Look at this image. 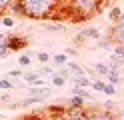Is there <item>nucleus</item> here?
<instances>
[{
	"label": "nucleus",
	"instance_id": "f257e3e1",
	"mask_svg": "<svg viewBox=\"0 0 124 120\" xmlns=\"http://www.w3.org/2000/svg\"><path fill=\"white\" fill-rule=\"evenodd\" d=\"M104 0H66L62 6V14L70 22H86L102 10Z\"/></svg>",
	"mask_w": 124,
	"mask_h": 120
},
{
	"label": "nucleus",
	"instance_id": "f03ea898",
	"mask_svg": "<svg viewBox=\"0 0 124 120\" xmlns=\"http://www.w3.org/2000/svg\"><path fill=\"white\" fill-rule=\"evenodd\" d=\"M60 0H20L24 18L30 20H48L54 18L60 12Z\"/></svg>",
	"mask_w": 124,
	"mask_h": 120
},
{
	"label": "nucleus",
	"instance_id": "7ed1b4c3",
	"mask_svg": "<svg viewBox=\"0 0 124 120\" xmlns=\"http://www.w3.org/2000/svg\"><path fill=\"white\" fill-rule=\"evenodd\" d=\"M26 94L30 96V98H36L38 102H42V100H46V98L52 96V90L50 88H44V86H28Z\"/></svg>",
	"mask_w": 124,
	"mask_h": 120
},
{
	"label": "nucleus",
	"instance_id": "20e7f679",
	"mask_svg": "<svg viewBox=\"0 0 124 120\" xmlns=\"http://www.w3.org/2000/svg\"><path fill=\"white\" fill-rule=\"evenodd\" d=\"M110 40L114 42V46H120L124 44V24H112L110 32H108Z\"/></svg>",
	"mask_w": 124,
	"mask_h": 120
},
{
	"label": "nucleus",
	"instance_id": "39448f33",
	"mask_svg": "<svg viewBox=\"0 0 124 120\" xmlns=\"http://www.w3.org/2000/svg\"><path fill=\"white\" fill-rule=\"evenodd\" d=\"M6 42H8L12 52H18V50H24L28 46V38H24V36H8Z\"/></svg>",
	"mask_w": 124,
	"mask_h": 120
},
{
	"label": "nucleus",
	"instance_id": "423d86ee",
	"mask_svg": "<svg viewBox=\"0 0 124 120\" xmlns=\"http://www.w3.org/2000/svg\"><path fill=\"white\" fill-rule=\"evenodd\" d=\"M88 114L94 118V120H118L114 112L104 110V108H92V110H88Z\"/></svg>",
	"mask_w": 124,
	"mask_h": 120
},
{
	"label": "nucleus",
	"instance_id": "0eeeda50",
	"mask_svg": "<svg viewBox=\"0 0 124 120\" xmlns=\"http://www.w3.org/2000/svg\"><path fill=\"white\" fill-rule=\"evenodd\" d=\"M86 112H88L86 108H72V106H68L64 116H66L68 120H82L84 116H86Z\"/></svg>",
	"mask_w": 124,
	"mask_h": 120
},
{
	"label": "nucleus",
	"instance_id": "6e6552de",
	"mask_svg": "<svg viewBox=\"0 0 124 120\" xmlns=\"http://www.w3.org/2000/svg\"><path fill=\"white\" fill-rule=\"evenodd\" d=\"M82 36L86 38V40H100V38H102V36H100V30L94 28V26L84 28V30H82Z\"/></svg>",
	"mask_w": 124,
	"mask_h": 120
},
{
	"label": "nucleus",
	"instance_id": "1a4fd4ad",
	"mask_svg": "<svg viewBox=\"0 0 124 120\" xmlns=\"http://www.w3.org/2000/svg\"><path fill=\"white\" fill-rule=\"evenodd\" d=\"M72 82H74L76 88H88V86H92V80L86 74L84 76H72Z\"/></svg>",
	"mask_w": 124,
	"mask_h": 120
},
{
	"label": "nucleus",
	"instance_id": "9d476101",
	"mask_svg": "<svg viewBox=\"0 0 124 120\" xmlns=\"http://www.w3.org/2000/svg\"><path fill=\"white\" fill-rule=\"evenodd\" d=\"M120 16H122V10H120V6H112L110 10H108V20H110L112 24H118Z\"/></svg>",
	"mask_w": 124,
	"mask_h": 120
},
{
	"label": "nucleus",
	"instance_id": "9b49d317",
	"mask_svg": "<svg viewBox=\"0 0 124 120\" xmlns=\"http://www.w3.org/2000/svg\"><path fill=\"white\" fill-rule=\"evenodd\" d=\"M66 66H68V70L72 72V76H84V74H86V70H84L78 62H68Z\"/></svg>",
	"mask_w": 124,
	"mask_h": 120
},
{
	"label": "nucleus",
	"instance_id": "f8f14e48",
	"mask_svg": "<svg viewBox=\"0 0 124 120\" xmlns=\"http://www.w3.org/2000/svg\"><path fill=\"white\" fill-rule=\"evenodd\" d=\"M72 96H80L82 100H90L92 98V94L86 90V88H76V86H72Z\"/></svg>",
	"mask_w": 124,
	"mask_h": 120
},
{
	"label": "nucleus",
	"instance_id": "ddd939ff",
	"mask_svg": "<svg viewBox=\"0 0 124 120\" xmlns=\"http://www.w3.org/2000/svg\"><path fill=\"white\" fill-rule=\"evenodd\" d=\"M94 72L98 76H108V72H110V66H108V64H104V62H98V64H94Z\"/></svg>",
	"mask_w": 124,
	"mask_h": 120
},
{
	"label": "nucleus",
	"instance_id": "4468645a",
	"mask_svg": "<svg viewBox=\"0 0 124 120\" xmlns=\"http://www.w3.org/2000/svg\"><path fill=\"white\" fill-rule=\"evenodd\" d=\"M8 12L12 16H24V12H22V6H20V0H14V2L8 6Z\"/></svg>",
	"mask_w": 124,
	"mask_h": 120
},
{
	"label": "nucleus",
	"instance_id": "2eb2a0df",
	"mask_svg": "<svg viewBox=\"0 0 124 120\" xmlns=\"http://www.w3.org/2000/svg\"><path fill=\"white\" fill-rule=\"evenodd\" d=\"M16 88V84H14V80L12 78H0V90H14Z\"/></svg>",
	"mask_w": 124,
	"mask_h": 120
},
{
	"label": "nucleus",
	"instance_id": "dca6fc26",
	"mask_svg": "<svg viewBox=\"0 0 124 120\" xmlns=\"http://www.w3.org/2000/svg\"><path fill=\"white\" fill-rule=\"evenodd\" d=\"M52 62L56 64V66H66V64H68V56H66L64 52L54 54V56H52Z\"/></svg>",
	"mask_w": 124,
	"mask_h": 120
},
{
	"label": "nucleus",
	"instance_id": "f3484780",
	"mask_svg": "<svg viewBox=\"0 0 124 120\" xmlns=\"http://www.w3.org/2000/svg\"><path fill=\"white\" fill-rule=\"evenodd\" d=\"M38 78H40V74H38V72H24V76H22V80H24L26 84H30V86H32Z\"/></svg>",
	"mask_w": 124,
	"mask_h": 120
},
{
	"label": "nucleus",
	"instance_id": "a211bd4d",
	"mask_svg": "<svg viewBox=\"0 0 124 120\" xmlns=\"http://www.w3.org/2000/svg\"><path fill=\"white\" fill-rule=\"evenodd\" d=\"M84 104H86V100H82L80 96H72L68 100V106H72V108H84Z\"/></svg>",
	"mask_w": 124,
	"mask_h": 120
},
{
	"label": "nucleus",
	"instance_id": "6ab92c4d",
	"mask_svg": "<svg viewBox=\"0 0 124 120\" xmlns=\"http://www.w3.org/2000/svg\"><path fill=\"white\" fill-rule=\"evenodd\" d=\"M10 54H12V50H10V46H8V42H2V44H0V60L8 58Z\"/></svg>",
	"mask_w": 124,
	"mask_h": 120
},
{
	"label": "nucleus",
	"instance_id": "aec40b11",
	"mask_svg": "<svg viewBox=\"0 0 124 120\" xmlns=\"http://www.w3.org/2000/svg\"><path fill=\"white\" fill-rule=\"evenodd\" d=\"M106 80H108V82H110V84H120L122 82V76L118 74V72H108V76H106Z\"/></svg>",
	"mask_w": 124,
	"mask_h": 120
},
{
	"label": "nucleus",
	"instance_id": "412c9836",
	"mask_svg": "<svg viewBox=\"0 0 124 120\" xmlns=\"http://www.w3.org/2000/svg\"><path fill=\"white\" fill-rule=\"evenodd\" d=\"M40 26H42L44 30H50V32H62V30H64L62 24H46V22H42Z\"/></svg>",
	"mask_w": 124,
	"mask_h": 120
},
{
	"label": "nucleus",
	"instance_id": "4be33fe9",
	"mask_svg": "<svg viewBox=\"0 0 124 120\" xmlns=\"http://www.w3.org/2000/svg\"><path fill=\"white\" fill-rule=\"evenodd\" d=\"M92 90L104 94V90H106V82H104V80H92Z\"/></svg>",
	"mask_w": 124,
	"mask_h": 120
},
{
	"label": "nucleus",
	"instance_id": "5701e85b",
	"mask_svg": "<svg viewBox=\"0 0 124 120\" xmlns=\"http://www.w3.org/2000/svg\"><path fill=\"white\" fill-rule=\"evenodd\" d=\"M56 74H60L62 78H66V80H68V78L72 80V72L68 70V66H58V72H56Z\"/></svg>",
	"mask_w": 124,
	"mask_h": 120
},
{
	"label": "nucleus",
	"instance_id": "b1692460",
	"mask_svg": "<svg viewBox=\"0 0 124 120\" xmlns=\"http://www.w3.org/2000/svg\"><path fill=\"white\" fill-rule=\"evenodd\" d=\"M30 62H32V60H30V54H20V56H18V64H20L22 68H24V66H30Z\"/></svg>",
	"mask_w": 124,
	"mask_h": 120
},
{
	"label": "nucleus",
	"instance_id": "393cba45",
	"mask_svg": "<svg viewBox=\"0 0 124 120\" xmlns=\"http://www.w3.org/2000/svg\"><path fill=\"white\" fill-rule=\"evenodd\" d=\"M36 58L40 60L42 64H46V62H48V60H52V56H50L48 52H44V50H40V52H36Z\"/></svg>",
	"mask_w": 124,
	"mask_h": 120
},
{
	"label": "nucleus",
	"instance_id": "a878e982",
	"mask_svg": "<svg viewBox=\"0 0 124 120\" xmlns=\"http://www.w3.org/2000/svg\"><path fill=\"white\" fill-rule=\"evenodd\" d=\"M14 2V0H0V18H2L4 12H8V6Z\"/></svg>",
	"mask_w": 124,
	"mask_h": 120
},
{
	"label": "nucleus",
	"instance_id": "bb28decb",
	"mask_svg": "<svg viewBox=\"0 0 124 120\" xmlns=\"http://www.w3.org/2000/svg\"><path fill=\"white\" fill-rule=\"evenodd\" d=\"M84 42H86V38L82 36V32H80V34H76V36L72 38V44H74V48H78V46H82Z\"/></svg>",
	"mask_w": 124,
	"mask_h": 120
},
{
	"label": "nucleus",
	"instance_id": "cd10ccee",
	"mask_svg": "<svg viewBox=\"0 0 124 120\" xmlns=\"http://www.w3.org/2000/svg\"><path fill=\"white\" fill-rule=\"evenodd\" d=\"M22 76H24V70H22V68H14V70H10L8 72V78H22Z\"/></svg>",
	"mask_w": 124,
	"mask_h": 120
},
{
	"label": "nucleus",
	"instance_id": "c85d7f7f",
	"mask_svg": "<svg viewBox=\"0 0 124 120\" xmlns=\"http://www.w3.org/2000/svg\"><path fill=\"white\" fill-rule=\"evenodd\" d=\"M64 82H66V78H62L60 74H54V76H52V84H54V86L60 88V86H64Z\"/></svg>",
	"mask_w": 124,
	"mask_h": 120
},
{
	"label": "nucleus",
	"instance_id": "c756f323",
	"mask_svg": "<svg viewBox=\"0 0 124 120\" xmlns=\"http://www.w3.org/2000/svg\"><path fill=\"white\" fill-rule=\"evenodd\" d=\"M0 22H2L6 28H12L14 24H16V20H14V18H10V16H4V18H0Z\"/></svg>",
	"mask_w": 124,
	"mask_h": 120
},
{
	"label": "nucleus",
	"instance_id": "7c9ffc66",
	"mask_svg": "<svg viewBox=\"0 0 124 120\" xmlns=\"http://www.w3.org/2000/svg\"><path fill=\"white\" fill-rule=\"evenodd\" d=\"M38 74H40V78H42V76H54L56 72H54L52 68H48V66H44L42 70H38Z\"/></svg>",
	"mask_w": 124,
	"mask_h": 120
},
{
	"label": "nucleus",
	"instance_id": "2f4dec72",
	"mask_svg": "<svg viewBox=\"0 0 124 120\" xmlns=\"http://www.w3.org/2000/svg\"><path fill=\"white\" fill-rule=\"evenodd\" d=\"M104 94H106V96H114V94H116V86L110 84V82H106V90H104Z\"/></svg>",
	"mask_w": 124,
	"mask_h": 120
},
{
	"label": "nucleus",
	"instance_id": "473e14b6",
	"mask_svg": "<svg viewBox=\"0 0 124 120\" xmlns=\"http://www.w3.org/2000/svg\"><path fill=\"white\" fill-rule=\"evenodd\" d=\"M64 54H66V56H76V54H78V48H74V46H68L66 50H64Z\"/></svg>",
	"mask_w": 124,
	"mask_h": 120
},
{
	"label": "nucleus",
	"instance_id": "72a5a7b5",
	"mask_svg": "<svg viewBox=\"0 0 124 120\" xmlns=\"http://www.w3.org/2000/svg\"><path fill=\"white\" fill-rule=\"evenodd\" d=\"M114 54H116V56H120V58H124V44L114 46Z\"/></svg>",
	"mask_w": 124,
	"mask_h": 120
},
{
	"label": "nucleus",
	"instance_id": "f704fd0d",
	"mask_svg": "<svg viewBox=\"0 0 124 120\" xmlns=\"http://www.w3.org/2000/svg\"><path fill=\"white\" fill-rule=\"evenodd\" d=\"M44 120H68L66 116H46Z\"/></svg>",
	"mask_w": 124,
	"mask_h": 120
},
{
	"label": "nucleus",
	"instance_id": "c9c22d12",
	"mask_svg": "<svg viewBox=\"0 0 124 120\" xmlns=\"http://www.w3.org/2000/svg\"><path fill=\"white\" fill-rule=\"evenodd\" d=\"M6 38H8V36H6V34H2V32H0V44H2V42H6Z\"/></svg>",
	"mask_w": 124,
	"mask_h": 120
},
{
	"label": "nucleus",
	"instance_id": "e433bc0d",
	"mask_svg": "<svg viewBox=\"0 0 124 120\" xmlns=\"http://www.w3.org/2000/svg\"><path fill=\"white\" fill-rule=\"evenodd\" d=\"M82 120H94V118H92V116H90V114H88V112H86V116H84V118H82Z\"/></svg>",
	"mask_w": 124,
	"mask_h": 120
},
{
	"label": "nucleus",
	"instance_id": "4c0bfd02",
	"mask_svg": "<svg viewBox=\"0 0 124 120\" xmlns=\"http://www.w3.org/2000/svg\"><path fill=\"white\" fill-rule=\"evenodd\" d=\"M118 24H124V10H122V16H120V20H118Z\"/></svg>",
	"mask_w": 124,
	"mask_h": 120
},
{
	"label": "nucleus",
	"instance_id": "58836bf2",
	"mask_svg": "<svg viewBox=\"0 0 124 120\" xmlns=\"http://www.w3.org/2000/svg\"><path fill=\"white\" fill-rule=\"evenodd\" d=\"M22 120H26V118H22Z\"/></svg>",
	"mask_w": 124,
	"mask_h": 120
}]
</instances>
